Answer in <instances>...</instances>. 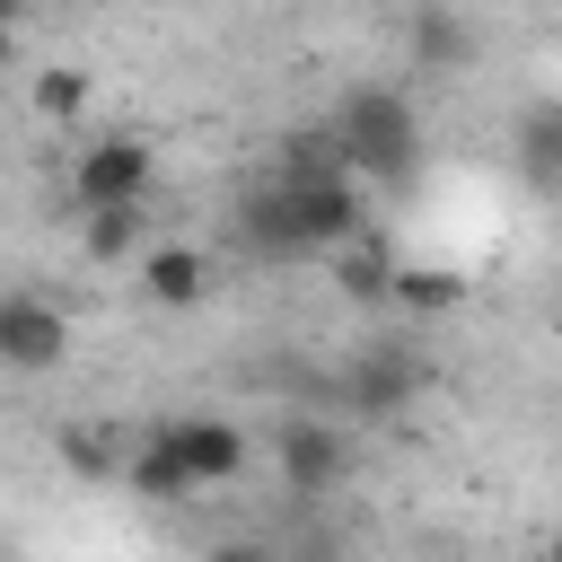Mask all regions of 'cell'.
<instances>
[{"mask_svg":"<svg viewBox=\"0 0 562 562\" xmlns=\"http://www.w3.org/2000/svg\"><path fill=\"white\" fill-rule=\"evenodd\" d=\"M325 140H334V158H342L369 193H404V184L422 176V105H413L404 88H386V79L342 88L334 114H325Z\"/></svg>","mask_w":562,"mask_h":562,"instance_id":"cell-1","label":"cell"},{"mask_svg":"<svg viewBox=\"0 0 562 562\" xmlns=\"http://www.w3.org/2000/svg\"><path fill=\"white\" fill-rule=\"evenodd\" d=\"M422 386H430V360L413 342H369L334 369V404L351 422H395L404 404H422Z\"/></svg>","mask_w":562,"mask_h":562,"instance_id":"cell-2","label":"cell"},{"mask_svg":"<svg viewBox=\"0 0 562 562\" xmlns=\"http://www.w3.org/2000/svg\"><path fill=\"white\" fill-rule=\"evenodd\" d=\"M272 465H281V492L325 501V492H342V483H351L360 448H351V430H342V422H325V413H281V422H272Z\"/></svg>","mask_w":562,"mask_h":562,"instance_id":"cell-3","label":"cell"},{"mask_svg":"<svg viewBox=\"0 0 562 562\" xmlns=\"http://www.w3.org/2000/svg\"><path fill=\"white\" fill-rule=\"evenodd\" d=\"M158 184V149L140 132H105L70 158V211H105V202H149Z\"/></svg>","mask_w":562,"mask_h":562,"instance_id":"cell-4","label":"cell"},{"mask_svg":"<svg viewBox=\"0 0 562 562\" xmlns=\"http://www.w3.org/2000/svg\"><path fill=\"white\" fill-rule=\"evenodd\" d=\"M61 360H70V316L53 299H35V290H0V369L44 378Z\"/></svg>","mask_w":562,"mask_h":562,"instance_id":"cell-5","label":"cell"},{"mask_svg":"<svg viewBox=\"0 0 562 562\" xmlns=\"http://www.w3.org/2000/svg\"><path fill=\"white\" fill-rule=\"evenodd\" d=\"M158 430L176 439V457H184L193 492H202V483H237V474H246V430H237L228 413H167Z\"/></svg>","mask_w":562,"mask_h":562,"instance_id":"cell-6","label":"cell"},{"mask_svg":"<svg viewBox=\"0 0 562 562\" xmlns=\"http://www.w3.org/2000/svg\"><path fill=\"white\" fill-rule=\"evenodd\" d=\"M404 61H413L422 79H457V70L474 61V26H465L448 0H413V9H404Z\"/></svg>","mask_w":562,"mask_h":562,"instance_id":"cell-7","label":"cell"},{"mask_svg":"<svg viewBox=\"0 0 562 562\" xmlns=\"http://www.w3.org/2000/svg\"><path fill=\"white\" fill-rule=\"evenodd\" d=\"M237 246H246L255 263H299V255H307V237H299V220H290V193H281V176L237 193Z\"/></svg>","mask_w":562,"mask_h":562,"instance_id":"cell-8","label":"cell"},{"mask_svg":"<svg viewBox=\"0 0 562 562\" xmlns=\"http://www.w3.org/2000/svg\"><path fill=\"white\" fill-rule=\"evenodd\" d=\"M509 149H518V176L536 193H562V97H527L509 123Z\"/></svg>","mask_w":562,"mask_h":562,"instance_id":"cell-9","label":"cell"},{"mask_svg":"<svg viewBox=\"0 0 562 562\" xmlns=\"http://www.w3.org/2000/svg\"><path fill=\"white\" fill-rule=\"evenodd\" d=\"M334 290H342L351 307H386V299H395V255H386L378 228H360V237L334 246Z\"/></svg>","mask_w":562,"mask_h":562,"instance_id":"cell-10","label":"cell"},{"mask_svg":"<svg viewBox=\"0 0 562 562\" xmlns=\"http://www.w3.org/2000/svg\"><path fill=\"white\" fill-rule=\"evenodd\" d=\"M140 290L158 307H193V299H211V255L202 246H149L140 255Z\"/></svg>","mask_w":562,"mask_h":562,"instance_id":"cell-11","label":"cell"},{"mask_svg":"<svg viewBox=\"0 0 562 562\" xmlns=\"http://www.w3.org/2000/svg\"><path fill=\"white\" fill-rule=\"evenodd\" d=\"M123 483L140 492V501H193V474H184V457H176V439L149 422L140 430V448L123 457Z\"/></svg>","mask_w":562,"mask_h":562,"instance_id":"cell-12","label":"cell"},{"mask_svg":"<svg viewBox=\"0 0 562 562\" xmlns=\"http://www.w3.org/2000/svg\"><path fill=\"white\" fill-rule=\"evenodd\" d=\"M140 228H149V211H140V202H105V211H79V246H88L97 263H123V255H140Z\"/></svg>","mask_w":562,"mask_h":562,"instance_id":"cell-13","label":"cell"},{"mask_svg":"<svg viewBox=\"0 0 562 562\" xmlns=\"http://www.w3.org/2000/svg\"><path fill=\"white\" fill-rule=\"evenodd\" d=\"M395 299H404L413 316H439V307H457V299H465V281H457V272H439V263H395Z\"/></svg>","mask_w":562,"mask_h":562,"instance_id":"cell-14","label":"cell"},{"mask_svg":"<svg viewBox=\"0 0 562 562\" xmlns=\"http://www.w3.org/2000/svg\"><path fill=\"white\" fill-rule=\"evenodd\" d=\"M35 114L44 123H79L88 114V70H35Z\"/></svg>","mask_w":562,"mask_h":562,"instance_id":"cell-15","label":"cell"},{"mask_svg":"<svg viewBox=\"0 0 562 562\" xmlns=\"http://www.w3.org/2000/svg\"><path fill=\"white\" fill-rule=\"evenodd\" d=\"M61 457H70L79 474H105V439H97V430H61Z\"/></svg>","mask_w":562,"mask_h":562,"instance_id":"cell-16","label":"cell"},{"mask_svg":"<svg viewBox=\"0 0 562 562\" xmlns=\"http://www.w3.org/2000/svg\"><path fill=\"white\" fill-rule=\"evenodd\" d=\"M18 70V35H9V18H0V79Z\"/></svg>","mask_w":562,"mask_h":562,"instance_id":"cell-17","label":"cell"},{"mask_svg":"<svg viewBox=\"0 0 562 562\" xmlns=\"http://www.w3.org/2000/svg\"><path fill=\"white\" fill-rule=\"evenodd\" d=\"M0 18H9V26H18V0H0Z\"/></svg>","mask_w":562,"mask_h":562,"instance_id":"cell-18","label":"cell"}]
</instances>
